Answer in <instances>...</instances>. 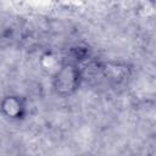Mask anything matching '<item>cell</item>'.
I'll return each instance as SVG.
<instances>
[{"instance_id":"obj_3","label":"cell","mask_w":156,"mask_h":156,"mask_svg":"<svg viewBox=\"0 0 156 156\" xmlns=\"http://www.w3.org/2000/svg\"><path fill=\"white\" fill-rule=\"evenodd\" d=\"M22 146L20 141L11 135L0 136V156H22Z\"/></svg>"},{"instance_id":"obj_2","label":"cell","mask_w":156,"mask_h":156,"mask_svg":"<svg viewBox=\"0 0 156 156\" xmlns=\"http://www.w3.org/2000/svg\"><path fill=\"white\" fill-rule=\"evenodd\" d=\"M0 111L4 116L11 119H20L24 116L26 105L21 96L9 95L5 96L0 102Z\"/></svg>"},{"instance_id":"obj_1","label":"cell","mask_w":156,"mask_h":156,"mask_svg":"<svg viewBox=\"0 0 156 156\" xmlns=\"http://www.w3.org/2000/svg\"><path fill=\"white\" fill-rule=\"evenodd\" d=\"M82 79V71L76 62L63 63L55 73L52 87L60 96H69L78 89Z\"/></svg>"}]
</instances>
